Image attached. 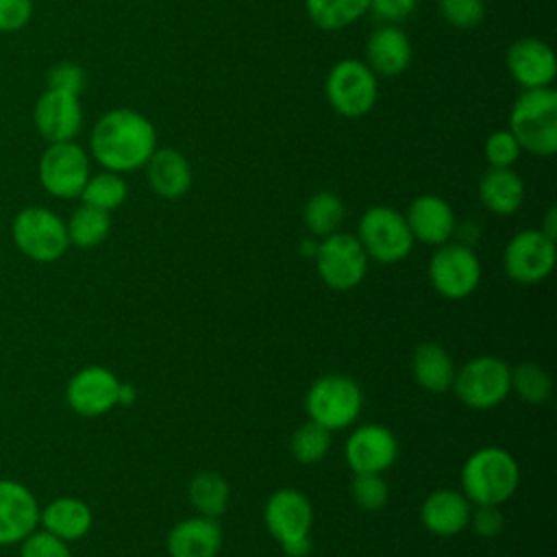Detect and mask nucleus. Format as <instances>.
Listing matches in <instances>:
<instances>
[{"label":"nucleus","instance_id":"4","mask_svg":"<svg viewBox=\"0 0 557 557\" xmlns=\"http://www.w3.org/2000/svg\"><path fill=\"white\" fill-rule=\"evenodd\" d=\"M263 520L270 535L283 546L289 557H305L311 550L309 531L313 524L311 500L294 487H281L270 494Z\"/></svg>","mask_w":557,"mask_h":557},{"label":"nucleus","instance_id":"16","mask_svg":"<svg viewBox=\"0 0 557 557\" xmlns=\"http://www.w3.org/2000/svg\"><path fill=\"white\" fill-rule=\"evenodd\" d=\"M33 122L37 133L48 144L74 141L83 126V109L76 94L46 89L33 109Z\"/></svg>","mask_w":557,"mask_h":557},{"label":"nucleus","instance_id":"37","mask_svg":"<svg viewBox=\"0 0 557 557\" xmlns=\"http://www.w3.org/2000/svg\"><path fill=\"white\" fill-rule=\"evenodd\" d=\"M20 557H72V553L67 542L61 537L44 529H35L20 542Z\"/></svg>","mask_w":557,"mask_h":557},{"label":"nucleus","instance_id":"43","mask_svg":"<svg viewBox=\"0 0 557 557\" xmlns=\"http://www.w3.org/2000/svg\"><path fill=\"white\" fill-rule=\"evenodd\" d=\"M135 400V389H133V385L131 383H122L120 385V403L122 405H128V403H133Z\"/></svg>","mask_w":557,"mask_h":557},{"label":"nucleus","instance_id":"36","mask_svg":"<svg viewBox=\"0 0 557 557\" xmlns=\"http://www.w3.org/2000/svg\"><path fill=\"white\" fill-rule=\"evenodd\" d=\"M483 152H485V159L490 161L492 168H511L518 161L522 148L507 128V131H494L485 139Z\"/></svg>","mask_w":557,"mask_h":557},{"label":"nucleus","instance_id":"25","mask_svg":"<svg viewBox=\"0 0 557 557\" xmlns=\"http://www.w3.org/2000/svg\"><path fill=\"white\" fill-rule=\"evenodd\" d=\"M483 207L496 215H511L524 200V183L511 168H490L479 181Z\"/></svg>","mask_w":557,"mask_h":557},{"label":"nucleus","instance_id":"22","mask_svg":"<svg viewBox=\"0 0 557 557\" xmlns=\"http://www.w3.org/2000/svg\"><path fill=\"white\" fill-rule=\"evenodd\" d=\"M366 63L376 76L403 74L411 63V44L407 35L394 24L372 30L366 44Z\"/></svg>","mask_w":557,"mask_h":557},{"label":"nucleus","instance_id":"34","mask_svg":"<svg viewBox=\"0 0 557 557\" xmlns=\"http://www.w3.org/2000/svg\"><path fill=\"white\" fill-rule=\"evenodd\" d=\"M352 498L355 503L363 509V511H379L387 505V483L381 474L374 472H357L350 485Z\"/></svg>","mask_w":557,"mask_h":557},{"label":"nucleus","instance_id":"28","mask_svg":"<svg viewBox=\"0 0 557 557\" xmlns=\"http://www.w3.org/2000/svg\"><path fill=\"white\" fill-rule=\"evenodd\" d=\"M370 7V0H305L309 20L324 30H339L355 24Z\"/></svg>","mask_w":557,"mask_h":557},{"label":"nucleus","instance_id":"15","mask_svg":"<svg viewBox=\"0 0 557 557\" xmlns=\"http://www.w3.org/2000/svg\"><path fill=\"white\" fill-rule=\"evenodd\" d=\"M344 457L350 470L383 474L398 457L396 435L383 424H363L357 426L344 446Z\"/></svg>","mask_w":557,"mask_h":557},{"label":"nucleus","instance_id":"18","mask_svg":"<svg viewBox=\"0 0 557 557\" xmlns=\"http://www.w3.org/2000/svg\"><path fill=\"white\" fill-rule=\"evenodd\" d=\"M507 70L511 78L522 89L550 87L557 74V61L553 48L537 37L516 39L505 54Z\"/></svg>","mask_w":557,"mask_h":557},{"label":"nucleus","instance_id":"27","mask_svg":"<svg viewBox=\"0 0 557 557\" xmlns=\"http://www.w3.org/2000/svg\"><path fill=\"white\" fill-rule=\"evenodd\" d=\"M65 226H67L70 244L78 248H94L109 237L111 213L83 202L72 211Z\"/></svg>","mask_w":557,"mask_h":557},{"label":"nucleus","instance_id":"9","mask_svg":"<svg viewBox=\"0 0 557 557\" xmlns=\"http://www.w3.org/2000/svg\"><path fill=\"white\" fill-rule=\"evenodd\" d=\"M329 104L344 117L366 115L379 96L376 74L366 61L344 59L331 67L324 81Z\"/></svg>","mask_w":557,"mask_h":557},{"label":"nucleus","instance_id":"5","mask_svg":"<svg viewBox=\"0 0 557 557\" xmlns=\"http://www.w3.org/2000/svg\"><path fill=\"white\" fill-rule=\"evenodd\" d=\"M11 235L22 255L39 263H52L70 248L65 222L46 207H24L11 224Z\"/></svg>","mask_w":557,"mask_h":557},{"label":"nucleus","instance_id":"35","mask_svg":"<svg viewBox=\"0 0 557 557\" xmlns=\"http://www.w3.org/2000/svg\"><path fill=\"white\" fill-rule=\"evenodd\" d=\"M440 15L455 28H472L485 17V0H440Z\"/></svg>","mask_w":557,"mask_h":557},{"label":"nucleus","instance_id":"6","mask_svg":"<svg viewBox=\"0 0 557 557\" xmlns=\"http://www.w3.org/2000/svg\"><path fill=\"white\" fill-rule=\"evenodd\" d=\"M453 392L470 409H492L511 392V368L494 355L474 357L455 372Z\"/></svg>","mask_w":557,"mask_h":557},{"label":"nucleus","instance_id":"19","mask_svg":"<svg viewBox=\"0 0 557 557\" xmlns=\"http://www.w3.org/2000/svg\"><path fill=\"white\" fill-rule=\"evenodd\" d=\"M405 220L413 239L429 246H442L450 242L457 231L453 207L435 194H422L413 198Z\"/></svg>","mask_w":557,"mask_h":557},{"label":"nucleus","instance_id":"38","mask_svg":"<svg viewBox=\"0 0 557 557\" xmlns=\"http://www.w3.org/2000/svg\"><path fill=\"white\" fill-rule=\"evenodd\" d=\"M46 83H48V89H59V91H67V94L81 96V91L85 89L87 76H85L81 65L63 61V63H57V65H52L48 70Z\"/></svg>","mask_w":557,"mask_h":557},{"label":"nucleus","instance_id":"40","mask_svg":"<svg viewBox=\"0 0 557 557\" xmlns=\"http://www.w3.org/2000/svg\"><path fill=\"white\" fill-rule=\"evenodd\" d=\"M33 0H0V33H15L30 22Z\"/></svg>","mask_w":557,"mask_h":557},{"label":"nucleus","instance_id":"17","mask_svg":"<svg viewBox=\"0 0 557 557\" xmlns=\"http://www.w3.org/2000/svg\"><path fill=\"white\" fill-rule=\"evenodd\" d=\"M39 503L35 494L15 479H0V546L20 544L39 529Z\"/></svg>","mask_w":557,"mask_h":557},{"label":"nucleus","instance_id":"23","mask_svg":"<svg viewBox=\"0 0 557 557\" xmlns=\"http://www.w3.org/2000/svg\"><path fill=\"white\" fill-rule=\"evenodd\" d=\"M144 168L150 189L165 200H176L191 187V165L174 148H157Z\"/></svg>","mask_w":557,"mask_h":557},{"label":"nucleus","instance_id":"3","mask_svg":"<svg viewBox=\"0 0 557 557\" xmlns=\"http://www.w3.org/2000/svg\"><path fill=\"white\" fill-rule=\"evenodd\" d=\"M509 133L522 150L550 157L557 150V91L553 87L522 89L509 115Z\"/></svg>","mask_w":557,"mask_h":557},{"label":"nucleus","instance_id":"21","mask_svg":"<svg viewBox=\"0 0 557 557\" xmlns=\"http://www.w3.org/2000/svg\"><path fill=\"white\" fill-rule=\"evenodd\" d=\"M222 546V529L215 518L196 516L181 520L168 533L170 557H215Z\"/></svg>","mask_w":557,"mask_h":557},{"label":"nucleus","instance_id":"20","mask_svg":"<svg viewBox=\"0 0 557 557\" xmlns=\"http://www.w3.org/2000/svg\"><path fill=\"white\" fill-rule=\"evenodd\" d=\"M472 503L457 490H435L431 492L420 509V520L424 529L437 537H450L461 533L470 520Z\"/></svg>","mask_w":557,"mask_h":557},{"label":"nucleus","instance_id":"7","mask_svg":"<svg viewBox=\"0 0 557 557\" xmlns=\"http://www.w3.org/2000/svg\"><path fill=\"white\" fill-rule=\"evenodd\" d=\"M357 239L363 246L368 259L379 263L403 261L416 242L405 215L383 205L363 211L357 224Z\"/></svg>","mask_w":557,"mask_h":557},{"label":"nucleus","instance_id":"1","mask_svg":"<svg viewBox=\"0 0 557 557\" xmlns=\"http://www.w3.org/2000/svg\"><path fill=\"white\" fill-rule=\"evenodd\" d=\"M89 150L104 170L133 172L144 168L157 150V131L139 111L111 109L94 124Z\"/></svg>","mask_w":557,"mask_h":557},{"label":"nucleus","instance_id":"39","mask_svg":"<svg viewBox=\"0 0 557 557\" xmlns=\"http://www.w3.org/2000/svg\"><path fill=\"white\" fill-rule=\"evenodd\" d=\"M468 524L479 537H496L505 527V516L500 505H474Z\"/></svg>","mask_w":557,"mask_h":557},{"label":"nucleus","instance_id":"31","mask_svg":"<svg viewBox=\"0 0 557 557\" xmlns=\"http://www.w3.org/2000/svg\"><path fill=\"white\" fill-rule=\"evenodd\" d=\"M126 194H128V185L122 178V174L102 170L98 174H89L78 198L85 205H91V207H98V209L111 213L126 200Z\"/></svg>","mask_w":557,"mask_h":557},{"label":"nucleus","instance_id":"12","mask_svg":"<svg viewBox=\"0 0 557 557\" xmlns=\"http://www.w3.org/2000/svg\"><path fill=\"white\" fill-rule=\"evenodd\" d=\"M429 281L444 298L461 300L479 287L481 263L470 246L446 242L429 259Z\"/></svg>","mask_w":557,"mask_h":557},{"label":"nucleus","instance_id":"29","mask_svg":"<svg viewBox=\"0 0 557 557\" xmlns=\"http://www.w3.org/2000/svg\"><path fill=\"white\" fill-rule=\"evenodd\" d=\"M228 483L222 474L205 470L198 472L189 483V500L200 516L218 518L228 505Z\"/></svg>","mask_w":557,"mask_h":557},{"label":"nucleus","instance_id":"24","mask_svg":"<svg viewBox=\"0 0 557 557\" xmlns=\"http://www.w3.org/2000/svg\"><path fill=\"white\" fill-rule=\"evenodd\" d=\"M91 507L76 496H59L39 511V527L63 542H74L91 529Z\"/></svg>","mask_w":557,"mask_h":557},{"label":"nucleus","instance_id":"33","mask_svg":"<svg viewBox=\"0 0 557 557\" xmlns=\"http://www.w3.org/2000/svg\"><path fill=\"white\" fill-rule=\"evenodd\" d=\"M550 376L537 363H518L511 368V392H516L520 400L540 405L550 396Z\"/></svg>","mask_w":557,"mask_h":557},{"label":"nucleus","instance_id":"41","mask_svg":"<svg viewBox=\"0 0 557 557\" xmlns=\"http://www.w3.org/2000/svg\"><path fill=\"white\" fill-rule=\"evenodd\" d=\"M416 4H418V0H370L368 9L379 20H383L387 24H396V22L405 20L407 15H411Z\"/></svg>","mask_w":557,"mask_h":557},{"label":"nucleus","instance_id":"2","mask_svg":"<svg viewBox=\"0 0 557 557\" xmlns=\"http://www.w3.org/2000/svg\"><path fill=\"white\" fill-rule=\"evenodd\" d=\"M520 483V468L500 446L474 450L461 468V492L472 505H503Z\"/></svg>","mask_w":557,"mask_h":557},{"label":"nucleus","instance_id":"30","mask_svg":"<svg viewBox=\"0 0 557 557\" xmlns=\"http://www.w3.org/2000/svg\"><path fill=\"white\" fill-rule=\"evenodd\" d=\"M346 215V207L333 191H318L305 205V224L311 235L326 237L339 231Z\"/></svg>","mask_w":557,"mask_h":557},{"label":"nucleus","instance_id":"42","mask_svg":"<svg viewBox=\"0 0 557 557\" xmlns=\"http://www.w3.org/2000/svg\"><path fill=\"white\" fill-rule=\"evenodd\" d=\"M540 231H542L544 235H548L550 239H555V233H557V211H555V207H550V209L546 211L544 224H542Z\"/></svg>","mask_w":557,"mask_h":557},{"label":"nucleus","instance_id":"8","mask_svg":"<svg viewBox=\"0 0 557 557\" xmlns=\"http://www.w3.org/2000/svg\"><path fill=\"white\" fill-rule=\"evenodd\" d=\"M363 405L359 385L342 374H326L311 383L305 396V409L309 420L322 424L329 431L350 426Z\"/></svg>","mask_w":557,"mask_h":557},{"label":"nucleus","instance_id":"13","mask_svg":"<svg viewBox=\"0 0 557 557\" xmlns=\"http://www.w3.org/2000/svg\"><path fill=\"white\" fill-rule=\"evenodd\" d=\"M555 257V239L544 235L540 228H527L507 242L503 265L511 281L533 285L553 272Z\"/></svg>","mask_w":557,"mask_h":557},{"label":"nucleus","instance_id":"11","mask_svg":"<svg viewBox=\"0 0 557 557\" xmlns=\"http://www.w3.org/2000/svg\"><path fill=\"white\" fill-rule=\"evenodd\" d=\"M89 174V157L76 141L48 144L39 157V183L54 198H78Z\"/></svg>","mask_w":557,"mask_h":557},{"label":"nucleus","instance_id":"32","mask_svg":"<svg viewBox=\"0 0 557 557\" xmlns=\"http://www.w3.org/2000/svg\"><path fill=\"white\" fill-rule=\"evenodd\" d=\"M329 446H331V431L313 420H307L305 424H300L294 431L289 442L294 459L305 466L318 463L329 453Z\"/></svg>","mask_w":557,"mask_h":557},{"label":"nucleus","instance_id":"10","mask_svg":"<svg viewBox=\"0 0 557 557\" xmlns=\"http://www.w3.org/2000/svg\"><path fill=\"white\" fill-rule=\"evenodd\" d=\"M313 259L324 285L337 292L357 287L368 272V255L357 235L342 231L322 237Z\"/></svg>","mask_w":557,"mask_h":557},{"label":"nucleus","instance_id":"26","mask_svg":"<svg viewBox=\"0 0 557 557\" xmlns=\"http://www.w3.org/2000/svg\"><path fill=\"white\" fill-rule=\"evenodd\" d=\"M411 372L420 387L433 394H444L453 387L457 368L444 346L435 342H424L416 346L411 355Z\"/></svg>","mask_w":557,"mask_h":557},{"label":"nucleus","instance_id":"14","mask_svg":"<svg viewBox=\"0 0 557 557\" xmlns=\"http://www.w3.org/2000/svg\"><path fill=\"white\" fill-rule=\"evenodd\" d=\"M120 379L104 366L81 368L65 387L70 409L83 418L109 413L120 405Z\"/></svg>","mask_w":557,"mask_h":557}]
</instances>
